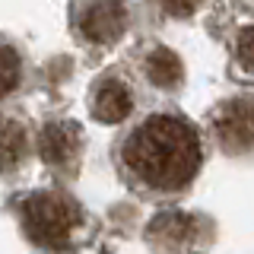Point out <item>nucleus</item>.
Returning a JSON list of instances; mask_svg holds the SVG:
<instances>
[{"mask_svg": "<svg viewBox=\"0 0 254 254\" xmlns=\"http://www.w3.org/2000/svg\"><path fill=\"white\" fill-rule=\"evenodd\" d=\"M22 216H26V232L35 238L38 245H45V248H61V245H67V238L76 226L73 203L58 197V194H38V197H32V200H26Z\"/></svg>", "mask_w": 254, "mask_h": 254, "instance_id": "obj_2", "label": "nucleus"}, {"mask_svg": "<svg viewBox=\"0 0 254 254\" xmlns=\"http://www.w3.org/2000/svg\"><path fill=\"white\" fill-rule=\"evenodd\" d=\"M124 159L146 185L175 190L194 178L200 165V143L185 121L156 115L127 140Z\"/></svg>", "mask_w": 254, "mask_h": 254, "instance_id": "obj_1", "label": "nucleus"}, {"mask_svg": "<svg viewBox=\"0 0 254 254\" xmlns=\"http://www.w3.org/2000/svg\"><path fill=\"white\" fill-rule=\"evenodd\" d=\"M146 73L149 79H153L156 86H162V89H172V86H178L181 83V61L175 58L172 51H165V48H159V51L149 54V61H146Z\"/></svg>", "mask_w": 254, "mask_h": 254, "instance_id": "obj_7", "label": "nucleus"}, {"mask_svg": "<svg viewBox=\"0 0 254 254\" xmlns=\"http://www.w3.org/2000/svg\"><path fill=\"white\" fill-rule=\"evenodd\" d=\"M238 61L245 70H254V29H245L238 35Z\"/></svg>", "mask_w": 254, "mask_h": 254, "instance_id": "obj_10", "label": "nucleus"}, {"mask_svg": "<svg viewBox=\"0 0 254 254\" xmlns=\"http://www.w3.org/2000/svg\"><path fill=\"white\" fill-rule=\"evenodd\" d=\"M216 137L229 153L254 149V105L251 102H229L216 115Z\"/></svg>", "mask_w": 254, "mask_h": 254, "instance_id": "obj_3", "label": "nucleus"}, {"mask_svg": "<svg viewBox=\"0 0 254 254\" xmlns=\"http://www.w3.org/2000/svg\"><path fill=\"white\" fill-rule=\"evenodd\" d=\"M26 153V133L19 124L0 121V169H13Z\"/></svg>", "mask_w": 254, "mask_h": 254, "instance_id": "obj_8", "label": "nucleus"}, {"mask_svg": "<svg viewBox=\"0 0 254 254\" xmlns=\"http://www.w3.org/2000/svg\"><path fill=\"white\" fill-rule=\"evenodd\" d=\"M130 111V95L118 79H108L99 92H95V118L99 121H108V124H118L127 118Z\"/></svg>", "mask_w": 254, "mask_h": 254, "instance_id": "obj_6", "label": "nucleus"}, {"mask_svg": "<svg viewBox=\"0 0 254 254\" xmlns=\"http://www.w3.org/2000/svg\"><path fill=\"white\" fill-rule=\"evenodd\" d=\"M19 79V58L13 48L0 45V95H6Z\"/></svg>", "mask_w": 254, "mask_h": 254, "instance_id": "obj_9", "label": "nucleus"}, {"mask_svg": "<svg viewBox=\"0 0 254 254\" xmlns=\"http://www.w3.org/2000/svg\"><path fill=\"white\" fill-rule=\"evenodd\" d=\"M38 153L51 165H67L79 153V137L73 124H48L38 137Z\"/></svg>", "mask_w": 254, "mask_h": 254, "instance_id": "obj_4", "label": "nucleus"}, {"mask_svg": "<svg viewBox=\"0 0 254 254\" xmlns=\"http://www.w3.org/2000/svg\"><path fill=\"white\" fill-rule=\"evenodd\" d=\"M124 29V10L115 0H105V3H95L89 13L83 16V32L92 38V42H115Z\"/></svg>", "mask_w": 254, "mask_h": 254, "instance_id": "obj_5", "label": "nucleus"}, {"mask_svg": "<svg viewBox=\"0 0 254 254\" xmlns=\"http://www.w3.org/2000/svg\"><path fill=\"white\" fill-rule=\"evenodd\" d=\"M162 6H165L172 16H188V13H194L197 0H162Z\"/></svg>", "mask_w": 254, "mask_h": 254, "instance_id": "obj_11", "label": "nucleus"}]
</instances>
